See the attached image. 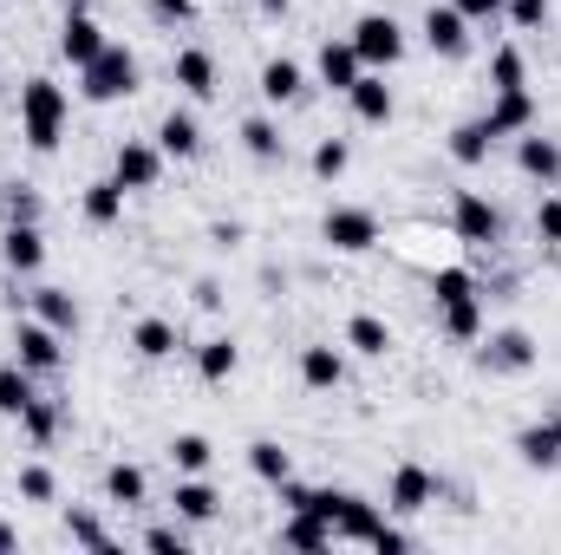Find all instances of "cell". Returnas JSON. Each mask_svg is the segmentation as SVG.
Instances as JSON below:
<instances>
[{"label": "cell", "instance_id": "obj_41", "mask_svg": "<svg viewBox=\"0 0 561 555\" xmlns=\"http://www.w3.org/2000/svg\"><path fill=\"white\" fill-rule=\"evenodd\" d=\"M66 536L85 543V550H112V530H105L99 517H85V510H66Z\"/></svg>", "mask_w": 561, "mask_h": 555}, {"label": "cell", "instance_id": "obj_14", "mask_svg": "<svg viewBox=\"0 0 561 555\" xmlns=\"http://www.w3.org/2000/svg\"><path fill=\"white\" fill-rule=\"evenodd\" d=\"M516 170H523L529 183H542V190H549V183H561V144L542 138V132L529 125V132L516 138Z\"/></svg>", "mask_w": 561, "mask_h": 555}, {"label": "cell", "instance_id": "obj_1", "mask_svg": "<svg viewBox=\"0 0 561 555\" xmlns=\"http://www.w3.org/2000/svg\"><path fill=\"white\" fill-rule=\"evenodd\" d=\"M66 118H72L66 86H59V79H46V72H33V79L20 86V138H26V150L53 157L59 138H66Z\"/></svg>", "mask_w": 561, "mask_h": 555}, {"label": "cell", "instance_id": "obj_10", "mask_svg": "<svg viewBox=\"0 0 561 555\" xmlns=\"http://www.w3.org/2000/svg\"><path fill=\"white\" fill-rule=\"evenodd\" d=\"M424 46H431L437 59H463V53H470V20H463L450 0L431 7V13H424Z\"/></svg>", "mask_w": 561, "mask_h": 555}, {"label": "cell", "instance_id": "obj_28", "mask_svg": "<svg viewBox=\"0 0 561 555\" xmlns=\"http://www.w3.org/2000/svg\"><path fill=\"white\" fill-rule=\"evenodd\" d=\"M490 144H496V132L483 125V118H470V125H457L450 132V163H463V170H477V163H490Z\"/></svg>", "mask_w": 561, "mask_h": 555}, {"label": "cell", "instance_id": "obj_43", "mask_svg": "<svg viewBox=\"0 0 561 555\" xmlns=\"http://www.w3.org/2000/svg\"><path fill=\"white\" fill-rule=\"evenodd\" d=\"M20 497H26V503H53V497H59V477H53L46 464H26V471H20Z\"/></svg>", "mask_w": 561, "mask_h": 555}, {"label": "cell", "instance_id": "obj_44", "mask_svg": "<svg viewBox=\"0 0 561 555\" xmlns=\"http://www.w3.org/2000/svg\"><path fill=\"white\" fill-rule=\"evenodd\" d=\"M0 203H7V223H39V196H33L26 183H7Z\"/></svg>", "mask_w": 561, "mask_h": 555}, {"label": "cell", "instance_id": "obj_11", "mask_svg": "<svg viewBox=\"0 0 561 555\" xmlns=\"http://www.w3.org/2000/svg\"><path fill=\"white\" fill-rule=\"evenodd\" d=\"M379 523H386V510H379V503H366V497L340 490V510H333V543H366V550H373Z\"/></svg>", "mask_w": 561, "mask_h": 555}, {"label": "cell", "instance_id": "obj_29", "mask_svg": "<svg viewBox=\"0 0 561 555\" xmlns=\"http://www.w3.org/2000/svg\"><path fill=\"white\" fill-rule=\"evenodd\" d=\"M516 457H523L529 471H556V464H561V438L549 431V418H542V424H529V431H516Z\"/></svg>", "mask_w": 561, "mask_h": 555}, {"label": "cell", "instance_id": "obj_32", "mask_svg": "<svg viewBox=\"0 0 561 555\" xmlns=\"http://www.w3.org/2000/svg\"><path fill=\"white\" fill-rule=\"evenodd\" d=\"M131 347H138V360H170L176 353V327L163 314H144L138 327H131Z\"/></svg>", "mask_w": 561, "mask_h": 555}, {"label": "cell", "instance_id": "obj_51", "mask_svg": "<svg viewBox=\"0 0 561 555\" xmlns=\"http://www.w3.org/2000/svg\"><path fill=\"white\" fill-rule=\"evenodd\" d=\"M255 7H262L268 20H287V7H294V0H255Z\"/></svg>", "mask_w": 561, "mask_h": 555}, {"label": "cell", "instance_id": "obj_7", "mask_svg": "<svg viewBox=\"0 0 561 555\" xmlns=\"http://www.w3.org/2000/svg\"><path fill=\"white\" fill-rule=\"evenodd\" d=\"M163 150H157V138H125L118 144V157H112V177L125 183V190H157V177H163Z\"/></svg>", "mask_w": 561, "mask_h": 555}, {"label": "cell", "instance_id": "obj_45", "mask_svg": "<svg viewBox=\"0 0 561 555\" xmlns=\"http://www.w3.org/2000/svg\"><path fill=\"white\" fill-rule=\"evenodd\" d=\"M144 550L183 555V550H190V536H183V523H150V530H144Z\"/></svg>", "mask_w": 561, "mask_h": 555}, {"label": "cell", "instance_id": "obj_15", "mask_svg": "<svg viewBox=\"0 0 561 555\" xmlns=\"http://www.w3.org/2000/svg\"><path fill=\"white\" fill-rule=\"evenodd\" d=\"M300 386H313V393H340V386H346V353L327 347V340L300 347Z\"/></svg>", "mask_w": 561, "mask_h": 555}, {"label": "cell", "instance_id": "obj_6", "mask_svg": "<svg viewBox=\"0 0 561 555\" xmlns=\"http://www.w3.org/2000/svg\"><path fill=\"white\" fill-rule=\"evenodd\" d=\"M320 242H327V249H340V256H366V249L379 242V216H373V209L340 203V209H327V216H320Z\"/></svg>", "mask_w": 561, "mask_h": 555}, {"label": "cell", "instance_id": "obj_5", "mask_svg": "<svg viewBox=\"0 0 561 555\" xmlns=\"http://www.w3.org/2000/svg\"><path fill=\"white\" fill-rule=\"evenodd\" d=\"M13 360H20L33 380H46V373L66 366V333L46 327V320H20V327H13Z\"/></svg>", "mask_w": 561, "mask_h": 555}, {"label": "cell", "instance_id": "obj_23", "mask_svg": "<svg viewBox=\"0 0 561 555\" xmlns=\"http://www.w3.org/2000/svg\"><path fill=\"white\" fill-rule=\"evenodd\" d=\"M157 150H163V157H176V163L203 157V125H196L190 112H163V118H157Z\"/></svg>", "mask_w": 561, "mask_h": 555}, {"label": "cell", "instance_id": "obj_8", "mask_svg": "<svg viewBox=\"0 0 561 555\" xmlns=\"http://www.w3.org/2000/svg\"><path fill=\"white\" fill-rule=\"evenodd\" d=\"M105 46H112V39H105V26H99L85 7H72V13H66V26H59V59L79 72V66H92Z\"/></svg>", "mask_w": 561, "mask_h": 555}, {"label": "cell", "instance_id": "obj_33", "mask_svg": "<svg viewBox=\"0 0 561 555\" xmlns=\"http://www.w3.org/2000/svg\"><path fill=\"white\" fill-rule=\"evenodd\" d=\"M249 471L280 490V484L294 477V457H287V444H275V438H255V444H249Z\"/></svg>", "mask_w": 561, "mask_h": 555}, {"label": "cell", "instance_id": "obj_13", "mask_svg": "<svg viewBox=\"0 0 561 555\" xmlns=\"http://www.w3.org/2000/svg\"><path fill=\"white\" fill-rule=\"evenodd\" d=\"M170 510H176V523H216L222 497H216L209 471H196V477H176V490H170Z\"/></svg>", "mask_w": 561, "mask_h": 555}, {"label": "cell", "instance_id": "obj_4", "mask_svg": "<svg viewBox=\"0 0 561 555\" xmlns=\"http://www.w3.org/2000/svg\"><path fill=\"white\" fill-rule=\"evenodd\" d=\"M450 229H457V242L490 249V242H503V209H496L483 190H457V196H450Z\"/></svg>", "mask_w": 561, "mask_h": 555}, {"label": "cell", "instance_id": "obj_48", "mask_svg": "<svg viewBox=\"0 0 561 555\" xmlns=\"http://www.w3.org/2000/svg\"><path fill=\"white\" fill-rule=\"evenodd\" d=\"M150 13L163 26H183V20H196V0H150Z\"/></svg>", "mask_w": 561, "mask_h": 555}, {"label": "cell", "instance_id": "obj_18", "mask_svg": "<svg viewBox=\"0 0 561 555\" xmlns=\"http://www.w3.org/2000/svg\"><path fill=\"white\" fill-rule=\"evenodd\" d=\"M496 138H523L529 125H536V92L529 86H516V92H496V105H490V118H483Z\"/></svg>", "mask_w": 561, "mask_h": 555}, {"label": "cell", "instance_id": "obj_9", "mask_svg": "<svg viewBox=\"0 0 561 555\" xmlns=\"http://www.w3.org/2000/svg\"><path fill=\"white\" fill-rule=\"evenodd\" d=\"M437 503V471H424V464H399L392 471V490H386V510H399V517H419Z\"/></svg>", "mask_w": 561, "mask_h": 555}, {"label": "cell", "instance_id": "obj_20", "mask_svg": "<svg viewBox=\"0 0 561 555\" xmlns=\"http://www.w3.org/2000/svg\"><path fill=\"white\" fill-rule=\"evenodd\" d=\"M280 550H300V555L333 550V523H327L320 510H287V523H280Z\"/></svg>", "mask_w": 561, "mask_h": 555}, {"label": "cell", "instance_id": "obj_47", "mask_svg": "<svg viewBox=\"0 0 561 555\" xmlns=\"http://www.w3.org/2000/svg\"><path fill=\"white\" fill-rule=\"evenodd\" d=\"M450 7H457L470 26H496V20H503V0H450Z\"/></svg>", "mask_w": 561, "mask_h": 555}, {"label": "cell", "instance_id": "obj_39", "mask_svg": "<svg viewBox=\"0 0 561 555\" xmlns=\"http://www.w3.org/2000/svg\"><path fill=\"white\" fill-rule=\"evenodd\" d=\"M346 163H353V144L346 138H320L313 144V177H320V183H340Z\"/></svg>", "mask_w": 561, "mask_h": 555}, {"label": "cell", "instance_id": "obj_21", "mask_svg": "<svg viewBox=\"0 0 561 555\" xmlns=\"http://www.w3.org/2000/svg\"><path fill=\"white\" fill-rule=\"evenodd\" d=\"M346 99H353V118L359 125H392V112H399V99H392V86L379 72H359V86Z\"/></svg>", "mask_w": 561, "mask_h": 555}, {"label": "cell", "instance_id": "obj_24", "mask_svg": "<svg viewBox=\"0 0 561 555\" xmlns=\"http://www.w3.org/2000/svg\"><path fill=\"white\" fill-rule=\"evenodd\" d=\"M26 301H33V320H46V327H59L66 340L79 333V301H72V287H33Z\"/></svg>", "mask_w": 561, "mask_h": 555}, {"label": "cell", "instance_id": "obj_31", "mask_svg": "<svg viewBox=\"0 0 561 555\" xmlns=\"http://www.w3.org/2000/svg\"><path fill=\"white\" fill-rule=\"evenodd\" d=\"M170 464H176V477H196V471L216 464V444H209L203 431H176V438H170Z\"/></svg>", "mask_w": 561, "mask_h": 555}, {"label": "cell", "instance_id": "obj_37", "mask_svg": "<svg viewBox=\"0 0 561 555\" xmlns=\"http://www.w3.org/2000/svg\"><path fill=\"white\" fill-rule=\"evenodd\" d=\"M490 86H496V92L529 86V59H523V46H496V59H490Z\"/></svg>", "mask_w": 561, "mask_h": 555}, {"label": "cell", "instance_id": "obj_36", "mask_svg": "<svg viewBox=\"0 0 561 555\" xmlns=\"http://www.w3.org/2000/svg\"><path fill=\"white\" fill-rule=\"evenodd\" d=\"M242 150H249L255 163H280V157H287V138H280L275 118H249V125H242Z\"/></svg>", "mask_w": 561, "mask_h": 555}, {"label": "cell", "instance_id": "obj_49", "mask_svg": "<svg viewBox=\"0 0 561 555\" xmlns=\"http://www.w3.org/2000/svg\"><path fill=\"white\" fill-rule=\"evenodd\" d=\"M373 550H379V555H405V550H412V536H405V530H392V523H379Z\"/></svg>", "mask_w": 561, "mask_h": 555}, {"label": "cell", "instance_id": "obj_25", "mask_svg": "<svg viewBox=\"0 0 561 555\" xmlns=\"http://www.w3.org/2000/svg\"><path fill=\"white\" fill-rule=\"evenodd\" d=\"M437 327L450 333V340H483V294H463V301H444L437 307Z\"/></svg>", "mask_w": 561, "mask_h": 555}, {"label": "cell", "instance_id": "obj_35", "mask_svg": "<svg viewBox=\"0 0 561 555\" xmlns=\"http://www.w3.org/2000/svg\"><path fill=\"white\" fill-rule=\"evenodd\" d=\"M144 497H150L144 471H138V464H125V457H118V464L105 471V503H125V510H138Z\"/></svg>", "mask_w": 561, "mask_h": 555}, {"label": "cell", "instance_id": "obj_12", "mask_svg": "<svg viewBox=\"0 0 561 555\" xmlns=\"http://www.w3.org/2000/svg\"><path fill=\"white\" fill-rule=\"evenodd\" d=\"M0 262H7L13 275H39V262H46L39 223H7V229H0Z\"/></svg>", "mask_w": 561, "mask_h": 555}, {"label": "cell", "instance_id": "obj_17", "mask_svg": "<svg viewBox=\"0 0 561 555\" xmlns=\"http://www.w3.org/2000/svg\"><path fill=\"white\" fill-rule=\"evenodd\" d=\"M170 79H176V92H190V99H216V53L183 46V53L170 59Z\"/></svg>", "mask_w": 561, "mask_h": 555}, {"label": "cell", "instance_id": "obj_16", "mask_svg": "<svg viewBox=\"0 0 561 555\" xmlns=\"http://www.w3.org/2000/svg\"><path fill=\"white\" fill-rule=\"evenodd\" d=\"M359 72H366V59L353 53V39H327V46H320V86H327V92L346 99V92L359 86Z\"/></svg>", "mask_w": 561, "mask_h": 555}, {"label": "cell", "instance_id": "obj_22", "mask_svg": "<svg viewBox=\"0 0 561 555\" xmlns=\"http://www.w3.org/2000/svg\"><path fill=\"white\" fill-rule=\"evenodd\" d=\"M125 183L118 177H99V183H85V196H79V209H85V223L92 229H112V223H125Z\"/></svg>", "mask_w": 561, "mask_h": 555}, {"label": "cell", "instance_id": "obj_34", "mask_svg": "<svg viewBox=\"0 0 561 555\" xmlns=\"http://www.w3.org/2000/svg\"><path fill=\"white\" fill-rule=\"evenodd\" d=\"M33 399H39V393H33V373H26L20 360H7V366H0V418H20Z\"/></svg>", "mask_w": 561, "mask_h": 555}, {"label": "cell", "instance_id": "obj_27", "mask_svg": "<svg viewBox=\"0 0 561 555\" xmlns=\"http://www.w3.org/2000/svg\"><path fill=\"white\" fill-rule=\"evenodd\" d=\"M236 366H242V347H236L229 333H216V340H203V347H196V373H203L209 386L236 380Z\"/></svg>", "mask_w": 561, "mask_h": 555}, {"label": "cell", "instance_id": "obj_46", "mask_svg": "<svg viewBox=\"0 0 561 555\" xmlns=\"http://www.w3.org/2000/svg\"><path fill=\"white\" fill-rule=\"evenodd\" d=\"M536 236H542L549 249H561V196H542V203H536Z\"/></svg>", "mask_w": 561, "mask_h": 555}, {"label": "cell", "instance_id": "obj_40", "mask_svg": "<svg viewBox=\"0 0 561 555\" xmlns=\"http://www.w3.org/2000/svg\"><path fill=\"white\" fill-rule=\"evenodd\" d=\"M549 13H556L549 0H503V20H510L516 33H542V26H549Z\"/></svg>", "mask_w": 561, "mask_h": 555}, {"label": "cell", "instance_id": "obj_26", "mask_svg": "<svg viewBox=\"0 0 561 555\" xmlns=\"http://www.w3.org/2000/svg\"><path fill=\"white\" fill-rule=\"evenodd\" d=\"M346 347H353L359 360H386V353H392V327H386L379 314H353V320H346Z\"/></svg>", "mask_w": 561, "mask_h": 555}, {"label": "cell", "instance_id": "obj_50", "mask_svg": "<svg viewBox=\"0 0 561 555\" xmlns=\"http://www.w3.org/2000/svg\"><path fill=\"white\" fill-rule=\"evenodd\" d=\"M20 550V530H13V523H0V555H13Z\"/></svg>", "mask_w": 561, "mask_h": 555}, {"label": "cell", "instance_id": "obj_38", "mask_svg": "<svg viewBox=\"0 0 561 555\" xmlns=\"http://www.w3.org/2000/svg\"><path fill=\"white\" fill-rule=\"evenodd\" d=\"M59 424H66V412H59L53 399H33V406L20 412V431H26L33 444H53V438H59Z\"/></svg>", "mask_w": 561, "mask_h": 555}, {"label": "cell", "instance_id": "obj_2", "mask_svg": "<svg viewBox=\"0 0 561 555\" xmlns=\"http://www.w3.org/2000/svg\"><path fill=\"white\" fill-rule=\"evenodd\" d=\"M79 92H85L92 105H118V99H131V92H138V53L112 39L92 66H79Z\"/></svg>", "mask_w": 561, "mask_h": 555}, {"label": "cell", "instance_id": "obj_19", "mask_svg": "<svg viewBox=\"0 0 561 555\" xmlns=\"http://www.w3.org/2000/svg\"><path fill=\"white\" fill-rule=\"evenodd\" d=\"M483 366H490V373H529V366H536V340H529L523 327H503V333H490Z\"/></svg>", "mask_w": 561, "mask_h": 555}, {"label": "cell", "instance_id": "obj_52", "mask_svg": "<svg viewBox=\"0 0 561 555\" xmlns=\"http://www.w3.org/2000/svg\"><path fill=\"white\" fill-rule=\"evenodd\" d=\"M549 431H556V438H561V406H556V412H549Z\"/></svg>", "mask_w": 561, "mask_h": 555}, {"label": "cell", "instance_id": "obj_3", "mask_svg": "<svg viewBox=\"0 0 561 555\" xmlns=\"http://www.w3.org/2000/svg\"><path fill=\"white\" fill-rule=\"evenodd\" d=\"M353 53L366 59V72H386L405 59V26L392 13H359L353 20Z\"/></svg>", "mask_w": 561, "mask_h": 555}, {"label": "cell", "instance_id": "obj_30", "mask_svg": "<svg viewBox=\"0 0 561 555\" xmlns=\"http://www.w3.org/2000/svg\"><path fill=\"white\" fill-rule=\"evenodd\" d=\"M300 92H307V72H300L294 59H268V66H262V99H268V105H294Z\"/></svg>", "mask_w": 561, "mask_h": 555}, {"label": "cell", "instance_id": "obj_42", "mask_svg": "<svg viewBox=\"0 0 561 555\" xmlns=\"http://www.w3.org/2000/svg\"><path fill=\"white\" fill-rule=\"evenodd\" d=\"M463 294H477V275L470 269H437L431 275V301L444 307V301H463Z\"/></svg>", "mask_w": 561, "mask_h": 555}]
</instances>
